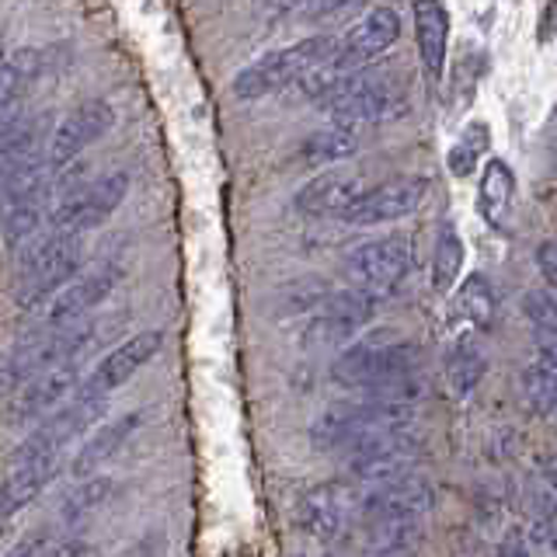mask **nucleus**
Returning <instances> with one entry per match:
<instances>
[{
    "mask_svg": "<svg viewBox=\"0 0 557 557\" xmlns=\"http://www.w3.org/2000/svg\"><path fill=\"white\" fill-rule=\"evenodd\" d=\"M527 498H530L533 519H554L557 516V495H554V487L544 478H533L530 481Z\"/></svg>",
    "mask_w": 557,
    "mask_h": 557,
    "instance_id": "nucleus-30",
    "label": "nucleus"
},
{
    "mask_svg": "<svg viewBox=\"0 0 557 557\" xmlns=\"http://www.w3.org/2000/svg\"><path fill=\"white\" fill-rule=\"evenodd\" d=\"M457 310L474 327H492L495 321V289L484 275L463 278V286L457 289Z\"/></svg>",
    "mask_w": 557,
    "mask_h": 557,
    "instance_id": "nucleus-27",
    "label": "nucleus"
},
{
    "mask_svg": "<svg viewBox=\"0 0 557 557\" xmlns=\"http://www.w3.org/2000/svg\"><path fill=\"white\" fill-rule=\"evenodd\" d=\"M84 261V244L74 231H57L49 226L35 240L17 251V300L22 307H35L52 300L70 278H77Z\"/></svg>",
    "mask_w": 557,
    "mask_h": 557,
    "instance_id": "nucleus-1",
    "label": "nucleus"
},
{
    "mask_svg": "<svg viewBox=\"0 0 557 557\" xmlns=\"http://www.w3.org/2000/svg\"><path fill=\"white\" fill-rule=\"evenodd\" d=\"M432 484L418 474H405L383 484H370V495L362 498V512L370 519H418L432 509Z\"/></svg>",
    "mask_w": 557,
    "mask_h": 557,
    "instance_id": "nucleus-15",
    "label": "nucleus"
},
{
    "mask_svg": "<svg viewBox=\"0 0 557 557\" xmlns=\"http://www.w3.org/2000/svg\"><path fill=\"white\" fill-rule=\"evenodd\" d=\"M540 478H544L554 487V495H557V457H547L544 460V467H540Z\"/></svg>",
    "mask_w": 557,
    "mask_h": 557,
    "instance_id": "nucleus-35",
    "label": "nucleus"
},
{
    "mask_svg": "<svg viewBox=\"0 0 557 557\" xmlns=\"http://www.w3.org/2000/svg\"><path fill=\"white\" fill-rule=\"evenodd\" d=\"M418 373V348L397 342L391 335H376L348 345L345 352L331 362V380L348 391H376L383 383L405 380Z\"/></svg>",
    "mask_w": 557,
    "mask_h": 557,
    "instance_id": "nucleus-3",
    "label": "nucleus"
},
{
    "mask_svg": "<svg viewBox=\"0 0 557 557\" xmlns=\"http://www.w3.org/2000/svg\"><path fill=\"white\" fill-rule=\"evenodd\" d=\"M60 467V457H32V460H14L11 478L0 484V516H14L28 509V505L46 492Z\"/></svg>",
    "mask_w": 557,
    "mask_h": 557,
    "instance_id": "nucleus-18",
    "label": "nucleus"
},
{
    "mask_svg": "<svg viewBox=\"0 0 557 557\" xmlns=\"http://www.w3.org/2000/svg\"><path fill=\"white\" fill-rule=\"evenodd\" d=\"M122 269L112 265V261H104V265L91 269L81 278H70V283L52 296L49 307H46V324L49 327H63V324H74V321H84L87 313H91L104 296H109L119 283Z\"/></svg>",
    "mask_w": 557,
    "mask_h": 557,
    "instance_id": "nucleus-12",
    "label": "nucleus"
},
{
    "mask_svg": "<svg viewBox=\"0 0 557 557\" xmlns=\"http://www.w3.org/2000/svg\"><path fill=\"white\" fill-rule=\"evenodd\" d=\"M487 144H492V129H487V122H481V119L470 122V126L460 133L457 144H453L449 153H446L449 174H457V178H467V174L478 168V161H481V153L487 150Z\"/></svg>",
    "mask_w": 557,
    "mask_h": 557,
    "instance_id": "nucleus-25",
    "label": "nucleus"
},
{
    "mask_svg": "<svg viewBox=\"0 0 557 557\" xmlns=\"http://www.w3.org/2000/svg\"><path fill=\"white\" fill-rule=\"evenodd\" d=\"M144 422V414L133 411V414H122L115 418V422L101 425L91 440L84 443V449L74 457V463H70V474L74 478H91V470H98L109 457H115V453L122 449V443L129 440V435L136 432V425Z\"/></svg>",
    "mask_w": 557,
    "mask_h": 557,
    "instance_id": "nucleus-20",
    "label": "nucleus"
},
{
    "mask_svg": "<svg viewBox=\"0 0 557 557\" xmlns=\"http://www.w3.org/2000/svg\"><path fill=\"white\" fill-rule=\"evenodd\" d=\"M359 150V133L356 126H342V122H335L331 129H321V133H313L304 139V161L307 164H342V161H352Z\"/></svg>",
    "mask_w": 557,
    "mask_h": 557,
    "instance_id": "nucleus-21",
    "label": "nucleus"
},
{
    "mask_svg": "<svg viewBox=\"0 0 557 557\" xmlns=\"http://www.w3.org/2000/svg\"><path fill=\"white\" fill-rule=\"evenodd\" d=\"M366 191H370V182H366L362 168L342 161L338 168H327L318 178H310L300 191H296V209L307 216H345Z\"/></svg>",
    "mask_w": 557,
    "mask_h": 557,
    "instance_id": "nucleus-8",
    "label": "nucleus"
},
{
    "mask_svg": "<svg viewBox=\"0 0 557 557\" xmlns=\"http://www.w3.org/2000/svg\"><path fill=\"white\" fill-rule=\"evenodd\" d=\"M345 4H352V0H304L300 11H304V14H310V17H324V14L342 11Z\"/></svg>",
    "mask_w": 557,
    "mask_h": 557,
    "instance_id": "nucleus-33",
    "label": "nucleus"
},
{
    "mask_svg": "<svg viewBox=\"0 0 557 557\" xmlns=\"http://www.w3.org/2000/svg\"><path fill=\"white\" fill-rule=\"evenodd\" d=\"M335 49H338L335 35H313V39H300L286 49H272L234 77V95L240 101H258L286 84H300L310 70L324 63Z\"/></svg>",
    "mask_w": 557,
    "mask_h": 557,
    "instance_id": "nucleus-4",
    "label": "nucleus"
},
{
    "mask_svg": "<svg viewBox=\"0 0 557 557\" xmlns=\"http://www.w3.org/2000/svg\"><path fill=\"white\" fill-rule=\"evenodd\" d=\"M422 196H425L422 178H394V182H383V185L366 191V196L348 209L342 220L352 223V226L394 223V220L411 216L418 209V202H422Z\"/></svg>",
    "mask_w": 557,
    "mask_h": 557,
    "instance_id": "nucleus-13",
    "label": "nucleus"
},
{
    "mask_svg": "<svg viewBox=\"0 0 557 557\" xmlns=\"http://www.w3.org/2000/svg\"><path fill=\"white\" fill-rule=\"evenodd\" d=\"M414 39L418 60L429 81H443L446 70V46H449V11L443 0H414Z\"/></svg>",
    "mask_w": 557,
    "mask_h": 557,
    "instance_id": "nucleus-16",
    "label": "nucleus"
},
{
    "mask_svg": "<svg viewBox=\"0 0 557 557\" xmlns=\"http://www.w3.org/2000/svg\"><path fill=\"white\" fill-rule=\"evenodd\" d=\"M304 0H283V8H300Z\"/></svg>",
    "mask_w": 557,
    "mask_h": 557,
    "instance_id": "nucleus-37",
    "label": "nucleus"
},
{
    "mask_svg": "<svg viewBox=\"0 0 557 557\" xmlns=\"http://www.w3.org/2000/svg\"><path fill=\"white\" fill-rule=\"evenodd\" d=\"M104 414V397H77L74 405H66L60 411H52L46 422L35 429L28 440L22 443L14 460H32V457H60L63 446H70L84 435V429H91L98 418Z\"/></svg>",
    "mask_w": 557,
    "mask_h": 557,
    "instance_id": "nucleus-9",
    "label": "nucleus"
},
{
    "mask_svg": "<svg viewBox=\"0 0 557 557\" xmlns=\"http://www.w3.org/2000/svg\"><path fill=\"white\" fill-rule=\"evenodd\" d=\"M39 74V57L28 49L14 52L11 60L0 63V126H8L17 101H22V95L28 91L32 77Z\"/></svg>",
    "mask_w": 557,
    "mask_h": 557,
    "instance_id": "nucleus-22",
    "label": "nucleus"
},
{
    "mask_svg": "<svg viewBox=\"0 0 557 557\" xmlns=\"http://www.w3.org/2000/svg\"><path fill=\"white\" fill-rule=\"evenodd\" d=\"M383 557H408V554H383Z\"/></svg>",
    "mask_w": 557,
    "mask_h": 557,
    "instance_id": "nucleus-38",
    "label": "nucleus"
},
{
    "mask_svg": "<svg viewBox=\"0 0 557 557\" xmlns=\"http://www.w3.org/2000/svg\"><path fill=\"white\" fill-rule=\"evenodd\" d=\"M77 387H81V383H77V366L74 362L32 376L25 383V391L17 394V400H14V418H17V422H28V418L57 411L60 400H66V394H74Z\"/></svg>",
    "mask_w": 557,
    "mask_h": 557,
    "instance_id": "nucleus-17",
    "label": "nucleus"
},
{
    "mask_svg": "<svg viewBox=\"0 0 557 557\" xmlns=\"http://www.w3.org/2000/svg\"><path fill=\"white\" fill-rule=\"evenodd\" d=\"M161 342H164L161 331H139V335L126 338L84 376V383L77 387V397H109L112 391L122 387V383L133 380L139 366H147L157 352H161Z\"/></svg>",
    "mask_w": 557,
    "mask_h": 557,
    "instance_id": "nucleus-10",
    "label": "nucleus"
},
{
    "mask_svg": "<svg viewBox=\"0 0 557 557\" xmlns=\"http://www.w3.org/2000/svg\"><path fill=\"white\" fill-rule=\"evenodd\" d=\"M112 492V484L104 481V478H87L74 495H70L66 502H63V509H60V516H63V522H81L87 512H95L98 505L104 502V495Z\"/></svg>",
    "mask_w": 557,
    "mask_h": 557,
    "instance_id": "nucleus-29",
    "label": "nucleus"
},
{
    "mask_svg": "<svg viewBox=\"0 0 557 557\" xmlns=\"http://www.w3.org/2000/svg\"><path fill=\"white\" fill-rule=\"evenodd\" d=\"M408 95L405 87L394 81L391 70L383 66H362L348 74L335 91L324 98V112L331 122L342 126H362V122H391L405 115Z\"/></svg>",
    "mask_w": 557,
    "mask_h": 557,
    "instance_id": "nucleus-2",
    "label": "nucleus"
},
{
    "mask_svg": "<svg viewBox=\"0 0 557 557\" xmlns=\"http://www.w3.org/2000/svg\"><path fill=\"white\" fill-rule=\"evenodd\" d=\"M512 202H516V174L505 161L492 157V161L484 164L481 188H478V209H481V216L487 220V226L505 231L509 220H512Z\"/></svg>",
    "mask_w": 557,
    "mask_h": 557,
    "instance_id": "nucleus-19",
    "label": "nucleus"
},
{
    "mask_svg": "<svg viewBox=\"0 0 557 557\" xmlns=\"http://www.w3.org/2000/svg\"><path fill=\"white\" fill-rule=\"evenodd\" d=\"M373 310H376V296L362 293L356 286L342 289V293H327L318 313H313V321L304 331V345L307 348H342L373 321Z\"/></svg>",
    "mask_w": 557,
    "mask_h": 557,
    "instance_id": "nucleus-7",
    "label": "nucleus"
},
{
    "mask_svg": "<svg viewBox=\"0 0 557 557\" xmlns=\"http://www.w3.org/2000/svg\"><path fill=\"white\" fill-rule=\"evenodd\" d=\"M42 557H84V544H77V540H63V544L49 547Z\"/></svg>",
    "mask_w": 557,
    "mask_h": 557,
    "instance_id": "nucleus-34",
    "label": "nucleus"
},
{
    "mask_svg": "<svg viewBox=\"0 0 557 557\" xmlns=\"http://www.w3.org/2000/svg\"><path fill=\"white\" fill-rule=\"evenodd\" d=\"M418 540H422L418 519H373L370 544L380 554H408Z\"/></svg>",
    "mask_w": 557,
    "mask_h": 557,
    "instance_id": "nucleus-28",
    "label": "nucleus"
},
{
    "mask_svg": "<svg viewBox=\"0 0 557 557\" xmlns=\"http://www.w3.org/2000/svg\"><path fill=\"white\" fill-rule=\"evenodd\" d=\"M42 216H46V199H25L14 202L11 213L4 216V240L11 251H22L28 240L42 234Z\"/></svg>",
    "mask_w": 557,
    "mask_h": 557,
    "instance_id": "nucleus-26",
    "label": "nucleus"
},
{
    "mask_svg": "<svg viewBox=\"0 0 557 557\" xmlns=\"http://www.w3.org/2000/svg\"><path fill=\"white\" fill-rule=\"evenodd\" d=\"M463 240L453 223H440V234H435V255H432V286L435 293H449L453 283L463 272Z\"/></svg>",
    "mask_w": 557,
    "mask_h": 557,
    "instance_id": "nucleus-23",
    "label": "nucleus"
},
{
    "mask_svg": "<svg viewBox=\"0 0 557 557\" xmlns=\"http://www.w3.org/2000/svg\"><path fill=\"white\" fill-rule=\"evenodd\" d=\"M547 550L557 557V522H554V527H550V540H547Z\"/></svg>",
    "mask_w": 557,
    "mask_h": 557,
    "instance_id": "nucleus-36",
    "label": "nucleus"
},
{
    "mask_svg": "<svg viewBox=\"0 0 557 557\" xmlns=\"http://www.w3.org/2000/svg\"><path fill=\"white\" fill-rule=\"evenodd\" d=\"M554 35H557V0H547L544 14H540V28H536V39L547 46V42H554Z\"/></svg>",
    "mask_w": 557,
    "mask_h": 557,
    "instance_id": "nucleus-32",
    "label": "nucleus"
},
{
    "mask_svg": "<svg viewBox=\"0 0 557 557\" xmlns=\"http://www.w3.org/2000/svg\"><path fill=\"white\" fill-rule=\"evenodd\" d=\"M498 557H533V544H530V536H522V533H509L498 544Z\"/></svg>",
    "mask_w": 557,
    "mask_h": 557,
    "instance_id": "nucleus-31",
    "label": "nucleus"
},
{
    "mask_svg": "<svg viewBox=\"0 0 557 557\" xmlns=\"http://www.w3.org/2000/svg\"><path fill=\"white\" fill-rule=\"evenodd\" d=\"M411 265V255H408V244L400 237H376V240H366L359 248H352L345 255V275L348 283L356 289L376 296H391L400 283H405Z\"/></svg>",
    "mask_w": 557,
    "mask_h": 557,
    "instance_id": "nucleus-6",
    "label": "nucleus"
},
{
    "mask_svg": "<svg viewBox=\"0 0 557 557\" xmlns=\"http://www.w3.org/2000/svg\"><path fill=\"white\" fill-rule=\"evenodd\" d=\"M481 376H484V356L478 352V345L470 338H460L449 348V359H446V383L453 397H470L481 383Z\"/></svg>",
    "mask_w": 557,
    "mask_h": 557,
    "instance_id": "nucleus-24",
    "label": "nucleus"
},
{
    "mask_svg": "<svg viewBox=\"0 0 557 557\" xmlns=\"http://www.w3.org/2000/svg\"><path fill=\"white\" fill-rule=\"evenodd\" d=\"M129 191V174L126 171H112V174H101L95 182H63L60 188V199L52 202L49 209V226L57 231H95L104 220H109L115 209L122 206Z\"/></svg>",
    "mask_w": 557,
    "mask_h": 557,
    "instance_id": "nucleus-5",
    "label": "nucleus"
},
{
    "mask_svg": "<svg viewBox=\"0 0 557 557\" xmlns=\"http://www.w3.org/2000/svg\"><path fill=\"white\" fill-rule=\"evenodd\" d=\"M112 126H115L112 104H104V101H84V104H77V109L60 122L57 129H52L46 157L57 168H66L81 150L98 144V139L109 133Z\"/></svg>",
    "mask_w": 557,
    "mask_h": 557,
    "instance_id": "nucleus-11",
    "label": "nucleus"
},
{
    "mask_svg": "<svg viewBox=\"0 0 557 557\" xmlns=\"http://www.w3.org/2000/svg\"><path fill=\"white\" fill-rule=\"evenodd\" d=\"M356 512V495L352 487L342 481L331 484H318L313 492L304 498L300 505V527L321 540V544H331L335 536H342V530L348 527V519Z\"/></svg>",
    "mask_w": 557,
    "mask_h": 557,
    "instance_id": "nucleus-14",
    "label": "nucleus"
}]
</instances>
